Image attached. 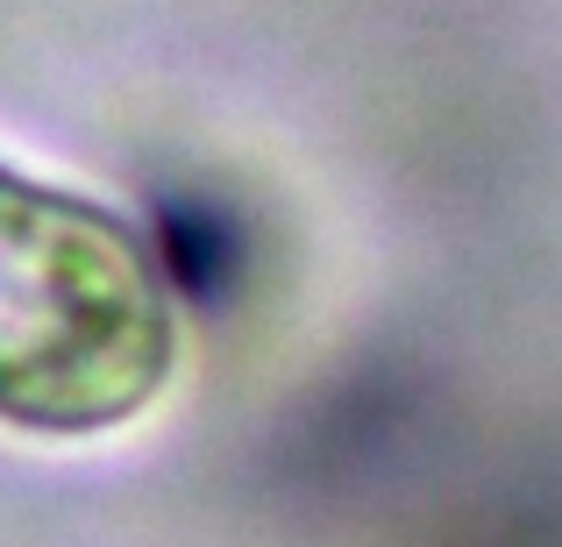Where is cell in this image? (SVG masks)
<instances>
[{"label":"cell","mask_w":562,"mask_h":547,"mask_svg":"<svg viewBox=\"0 0 562 547\" xmlns=\"http://www.w3.org/2000/svg\"><path fill=\"white\" fill-rule=\"evenodd\" d=\"M179 369V299L136 220L0 157V426L93 441Z\"/></svg>","instance_id":"6da1fadb"}]
</instances>
